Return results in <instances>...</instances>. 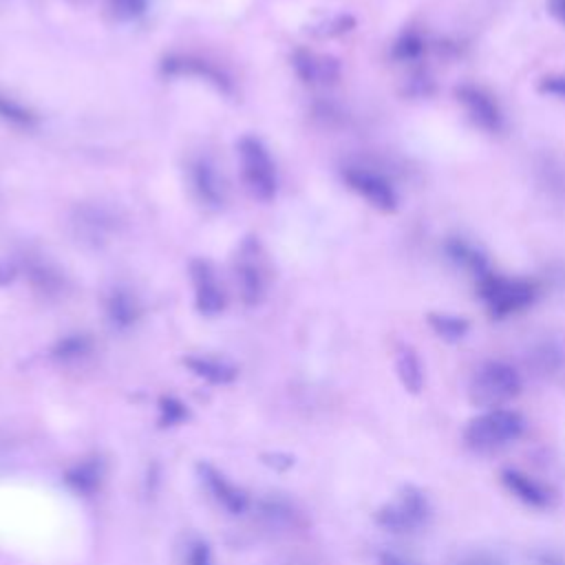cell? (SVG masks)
<instances>
[{"label": "cell", "instance_id": "31", "mask_svg": "<svg viewBox=\"0 0 565 565\" xmlns=\"http://www.w3.org/2000/svg\"><path fill=\"white\" fill-rule=\"evenodd\" d=\"M183 563H185V565H216L212 545H210L205 539H201V536H192V539L185 543Z\"/></svg>", "mask_w": 565, "mask_h": 565}, {"label": "cell", "instance_id": "24", "mask_svg": "<svg viewBox=\"0 0 565 565\" xmlns=\"http://www.w3.org/2000/svg\"><path fill=\"white\" fill-rule=\"evenodd\" d=\"M90 349H93V340L86 333H68L53 344L51 355L57 362H75L86 358Z\"/></svg>", "mask_w": 565, "mask_h": 565}, {"label": "cell", "instance_id": "8", "mask_svg": "<svg viewBox=\"0 0 565 565\" xmlns=\"http://www.w3.org/2000/svg\"><path fill=\"white\" fill-rule=\"evenodd\" d=\"M196 477L201 481V486L210 492V497L216 501L218 508H223L227 514H245L252 505L249 494L234 483L223 470H218L214 463L210 461H199L196 463Z\"/></svg>", "mask_w": 565, "mask_h": 565}, {"label": "cell", "instance_id": "32", "mask_svg": "<svg viewBox=\"0 0 565 565\" xmlns=\"http://www.w3.org/2000/svg\"><path fill=\"white\" fill-rule=\"evenodd\" d=\"M150 0H108V7L117 20H137L148 11Z\"/></svg>", "mask_w": 565, "mask_h": 565}, {"label": "cell", "instance_id": "37", "mask_svg": "<svg viewBox=\"0 0 565 565\" xmlns=\"http://www.w3.org/2000/svg\"><path fill=\"white\" fill-rule=\"evenodd\" d=\"M547 11L552 13V18H554L561 26H565V0H550V2H547Z\"/></svg>", "mask_w": 565, "mask_h": 565}, {"label": "cell", "instance_id": "28", "mask_svg": "<svg viewBox=\"0 0 565 565\" xmlns=\"http://www.w3.org/2000/svg\"><path fill=\"white\" fill-rule=\"evenodd\" d=\"M355 26V18L349 13H333L327 18H320L309 26V33L316 38H335Z\"/></svg>", "mask_w": 565, "mask_h": 565}, {"label": "cell", "instance_id": "6", "mask_svg": "<svg viewBox=\"0 0 565 565\" xmlns=\"http://www.w3.org/2000/svg\"><path fill=\"white\" fill-rule=\"evenodd\" d=\"M234 278L241 291V298L247 307L263 302L267 294V269L260 256V245L256 238H245L236 258H234Z\"/></svg>", "mask_w": 565, "mask_h": 565}, {"label": "cell", "instance_id": "12", "mask_svg": "<svg viewBox=\"0 0 565 565\" xmlns=\"http://www.w3.org/2000/svg\"><path fill=\"white\" fill-rule=\"evenodd\" d=\"M188 177H190V188L201 205L212 207V210L223 207L225 185H223V179L210 157H205V154L194 157L188 166Z\"/></svg>", "mask_w": 565, "mask_h": 565}, {"label": "cell", "instance_id": "30", "mask_svg": "<svg viewBox=\"0 0 565 565\" xmlns=\"http://www.w3.org/2000/svg\"><path fill=\"white\" fill-rule=\"evenodd\" d=\"M450 565H508L505 556L499 554L497 550H488V547H470V550H461Z\"/></svg>", "mask_w": 565, "mask_h": 565}, {"label": "cell", "instance_id": "27", "mask_svg": "<svg viewBox=\"0 0 565 565\" xmlns=\"http://www.w3.org/2000/svg\"><path fill=\"white\" fill-rule=\"evenodd\" d=\"M0 119L13 124L18 128H33L38 124V115L31 108L22 106L20 102H15L2 93H0Z\"/></svg>", "mask_w": 565, "mask_h": 565}, {"label": "cell", "instance_id": "10", "mask_svg": "<svg viewBox=\"0 0 565 565\" xmlns=\"http://www.w3.org/2000/svg\"><path fill=\"white\" fill-rule=\"evenodd\" d=\"M457 102L463 106L466 115L475 126H479L486 132H499L503 128V113L497 104V99L475 84H459L455 88Z\"/></svg>", "mask_w": 565, "mask_h": 565}, {"label": "cell", "instance_id": "25", "mask_svg": "<svg viewBox=\"0 0 565 565\" xmlns=\"http://www.w3.org/2000/svg\"><path fill=\"white\" fill-rule=\"evenodd\" d=\"M527 362L539 375H552L561 369L563 353H561L558 344L545 340V342H539V344L532 347V351L527 355Z\"/></svg>", "mask_w": 565, "mask_h": 565}, {"label": "cell", "instance_id": "23", "mask_svg": "<svg viewBox=\"0 0 565 565\" xmlns=\"http://www.w3.org/2000/svg\"><path fill=\"white\" fill-rule=\"evenodd\" d=\"M426 320H428L430 329H433L441 340H446V342H457V340H461V338L468 333V329H470L468 318L457 316V313L433 311V313H428Z\"/></svg>", "mask_w": 565, "mask_h": 565}, {"label": "cell", "instance_id": "20", "mask_svg": "<svg viewBox=\"0 0 565 565\" xmlns=\"http://www.w3.org/2000/svg\"><path fill=\"white\" fill-rule=\"evenodd\" d=\"M395 373H397V380L402 382V386L411 395L422 393L424 382H426L424 364L411 344H399L395 349Z\"/></svg>", "mask_w": 565, "mask_h": 565}, {"label": "cell", "instance_id": "16", "mask_svg": "<svg viewBox=\"0 0 565 565\" xmlns=\"http://www.w3.org/2000/svg\"><path fill=\"white\" fill-rule=\"evenodd\" d=\"M104 479H106V461L99 455L84 457L73 466H68L64 472V483L75 494H82V497L95 494L102 488Z\"/></svg>", "mask_w": 565, "mask_h": 565}, {"label": "cell", "instance_id": "5", "mask_svg": "<svg viewBox=\"0 0 565 565\" xmlns=\"http://www.w3.org/2000/svg\"><path fill=\"white\" fill-rule=\"evenodd\" d=\"M238 159H241V174L247 192L252 199L260 203L274 201L278 192V174L276 163L267 150V146L252 135L241 137L238 141Z\"/></svg>", "mask_w": 565, "mask_h": 565}, {"label": "cell", "instance_id": "21", "mask_svg": "<svg viewBox=\"0 0 565 565\" xmlns=\"http://www.w3.org/2000/svg\"><path fill=\"white\" fill-rule=\"evenodd\" d=\"M444 249H446L448 258H450L455 265L468 269L475 278H481L483 274L490 271V265H488L483 252H479L472 243H468V241H463V238H448L446 245H444Z\"/></svg>", "mask_w": 565, "mask_h": 565}, {"label": "cell", "instance_id": "18", "mask_svg": "<svg viewBox=\"0 0 565 565\" xmlns=\"http://www.w3.org/2000/svg\"><path fill=\"white\" fill-rule=\"evenodd\" d=\"M258 516L269 530H296L305 525V514L285 497H265L258 503Z\"/></svg>", "mask_w": 565, "mask_h": 565}, {"label": "cell", "instance_id": "3", "mask_svg": "<svg viewBox=\"0 0 565 565\" xmlns=\"http://www.w3.org/2000/svg\"><path fill=\"white\" fill-rule=\"evenodd\" d=\"M375 523L391 534H411L424 527L430 519V501L413 483H406L397 494L375 510Z\"/></svg>", "mask_w": 565, "mask_h": 565}, {"label": "cell", "instance_id": "15", "mask_svg": "<svg viewBox=\"0 0 565 565\" xmlns=\"http://www.w3.org/2000/svg\"><path fill=\"white\" fill-rule=\"evenodd\" d=\"M499 477H501L503 488L512 497H516L521 503H525L530 508L545 510V508H550L554 503V492L547 486H543L539 479L530 477L527 472H523L519 468L508 466V468L501 470Z\"/></svg>", "mask_w": 565, "mask_h": 565}, {"label": "cell", "instance_id": "11", "mask_svg": "<svg viewBox=\"0 0 565 565\" xmlns=\"http://www.w3.org/2000/svg\"><path fill=\"white\" fill-rule=\"evenodd\" d=\"M73 230L84 245L104 247L117 232V218L102 205H82L73 214Z\"/></svg>", "mask_w": 565, "mask_h": 565}, {"label": "cell", "instance_id": "35", "mask_svg": "<svg viewBox=\"0 0 565 565\" xmlns=\"http://www.w3.org/2000/svg\"><path fill=\"white\" fill-rule=\"evenodd\" d=\"M534 565H565V554L552 547H539L532 552Z\"/></svg>", "mask_w": 565, "mask_h": 565}, {"label": "cell", "instance_id": "2", "mask_svg": "<svg viewBox=\"0 0 565 565\" xmlns=\"http://www.w3.org/2000/svg\"><path fill=\"white\" fill-rule=\"evenodd\" d=\"M521 388L523 380L512 364L488 360L472 373L468 384V399L483 411L501 408L505 402L514 399Z\"/></svg>", "mask_w": 565, "mask_h": 565}, {"label": "cell", "instance_id": "7", "mask_svg": "<svg viewBox=\"0 0 565 565\" xmlns=\"http://www.w3.org/2000/svg\"><path fill=\"white\" fill-rule=\"evenodd\" d=\"M344 183L358 192L371 207L380 212H395L399 196L393 188V183L377 170H371L366 166H347L342 170Z\"/></svg>", "mask_w": 565, "mask_h": 565}, {"label": "cell", "instance_id": "19", "mask_svg": "<svg viewBox=\"0 0 565 565\" xmlns=\"http://www.w3.org/2000/svg\"><path fill=\"white\" fill-rule=\"evenodd\" d=\"M183 364L201 380H205L207 384H216V386H225L232 384L238 375V369L223 360V358H214V355H188L183 358Z\"/></svg>", "mask_w": 565, "mask_h": 565}, {"label": "cell", "instance_id": "4", "mask_svg": "<svg viewBox=\"0 0 565 565\" xmlns=\"http://www.w3.org/2000/svg\"><path fill=\"white\" fill-rule=\"evenodd\" d=\"M479 298L483 300L488 313L492 318H508L512 313L523 311L536 298L534 282L525 278H512L503 274H494L492 269L477 278Z\"/></svg>", "mask_w": 565, "mask_h": 565}, {"label": "cell", "instance_id": "17", "mask_svg": "<svg viewBox=\"0 0 565 565\" xmlns=\"http://www.w3.org/2000/svg\"><path fill=\"white\" fill-rule=\"evenodd\" d=\"M104 309H106V320L115 331L132 329L141 316V307H139L135 294L126 287H113L106 294Z\"/></svg>", "mask_w": 565, "mask_h": 565}, {"label": "cell", "instance_id": "34", "mask_svg": "<svg viewBox=\"0 0 565 565\" xmlns=\"http://www.w3.org/2000/svg\"><path fill=\"white\" fill-rule=\"evenodd\" d=\"M536 90L543 93V95H550V97H558V99H565V73H550V75H543L536 84Z\"/></svg>", "mask_w": 565, "mask_h": 565}, {"label": "cell", "instance_id": "9", "mask_svg": "<svg viewBox=\"0 0 565 565\" xmlns=\"http://www.w3.org/2000/svg\"><path fill=\"white\" fill-rule=\"evenodd\" d=\"M190 278L194 287V307L201 316H218L227 307V294L218 282L216 269L207 258H194L190 263Z\"/></svg>", "mask_w": 565, "mask_h": 565}, {"label": "cell", "instance_id": "22", "mask_svg": "<svg viewBox=\"0 0 565 565\" xmlns=\"http://www.w3.org/2000/svg\"><path fill=\"white\" fill-rule=\"evenodd\" d=\"M24 269H26V278L40 294L57 296L64 289V278L51 263L40 258H29Z\"/></svg>", "mask_w": 565, "mask_h": 565}, {"label": "cell", "instance_id": "1", "mask_svg": "<svg viewBox=\"0 0 565 565\" xmlns=\"http://www.w3.org/2000/svg\"><path fill=\"white\" fill-rule=\"evenodd\" d=\"M525 430V419L512 408H488L463 428V444L475 452H490L516 441Z\"/></svg>", "mask_w": 565, "mask_h": 565}, {"label": "cell", "instance_id": "14", "mask_svg": "<svg viewBox=\"0 0 565 565\" xmlns=\"http://www.w3.org/2000/svg\"><path fill=\"white\" fill-rule=\"evenodd\" d=\"M161 71L166 75H194L207 84H212L216 90L232 95L234 86L227 73H223L221 68H216L212 62L199 60V57H190V55H170L161 62Z\"/></svg>", "mask_w": 565, "mask_h": 565}, {"label": "cell", "instance_id": "36", "mask_svg": "<svg viewBox=\"0 0 565 565\" xmlns=\"http://www.w3.org/2000/svg\"><path fill=\"white\" fill-rule=\"evenodd\" d=\"M377 563H380V565H419L413 556L402 554V552H395V550H384V552H380Z\"/></svg>", "mask_w": 565, "mask_h": 565}, {"label": "cell", "instance_id": "29", "mask_svg": "<svg viewBox=\"0 0 565 565\" xmlns=\"http://www.w3.org/2000/svg\"><path fill=\"white\" fill-rule=\"evenodd\" d=\"M190 419V408L174 395L159 397V426L170 428Z\"/></svg>", "mask_w": 565, "mask_h": 565}, {"label": "cell", "instance_id": "33", "mask_svg": "<svg viewBox=\"0 0 565 565\" xmlns=\"http://www.w3.org/2000/svg\"><path fill=\"white\" fill-rule=\"evenodd\" d=\"M435 90V82L426 71H415L406 79V93L413 97H426Z\"/></svg>", "mask_w": 565, "mask_h": 565}, {"label": "cell", "instance_id": "26", "mask_svg": "<svg viewBox=\"0 0 565 565\" xmlns=\"http://www.w3.org/2000/svg\"><path fill=\"white\" fill-rule=\"evenodd\" d=\"M424 49H426V42H424V38L419 35V31H415V29H404V31L395 38V42H393V46H391V55H393V60H397V62H417V60L422 57Z\"/></svg>", "mask_w": 565, "mask_h": 565}, {"label": "cell", "instance_id": "13", "mask_svg": "<svg viewBox=\"0 0 565 565\" xmlns=\"http://www.w3.org/2000/svg\"><path fill=\"white\" fill-rule=\"evenodd\" d=\"M291 64H294L296 75L309 86H331L342 75V66H340L338 57L316 53L309 49L294 51Z\"/></svg>", "mask_w": 565, "mask_h": 565}]
</instances>
